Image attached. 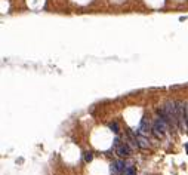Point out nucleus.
Segmentation results:
<instances>
[{"mask_svg":"<svg viewBox=\"0 0 188 175\" xmlns=\"http://www.w3.org/2000/svg\"><path fill=\"white\" fill-rule=\"evenodd\" d=\"M167 125H169V123H166L165 120H162V119L159 117V119L154 120V123H153V128H151V129H153V132L156 134L157 138H162L166 132H167Z\"/></svg>","mask_w":188,"mask_h":175,"instance_id":"obj_1","label":"nucleus"},{"mask_svg":"<svg viewBox=\"0 0 188 175\" xmlns=\"http://www.w3.org/2000/svg\"><path fill=\"white\" fill-rule=\"evenodd\" d=\"M185 110L187 105L182 101H176V114H178V126H181V122L185 119Z\"/></svg>","mask_w":188,"mask_h":175,"instance_id":"obj_2","label":"nucleus"},{"mask_svg":"<svg viewBox=\"0 0 188 175\" xmlns=\"http://www.w3.org/2000/svg\"><path fill=\"white\" fill-rule=\"evenodd\" d=\"M113 146H114V147H118V146H120V138H118V137H116V138H114V141H113Z\"/></svg>","mask_w":188,"mask_h":175,"instance_id":"obj_9","label":"nucleus"},{"mask_svg":"<svg viewBox=\"0 0 188 175\" xmlns=\"http://www.w3.org/2000/svg\"><path fill=\"white\" fill-rule=\"evenodd\" d=\"M185 149H187V153H188V143H187V144H185Z\"/></svg>","mask_w":188,"mask_h":175,"instance_id":"obj_11","label":"nucleus"},{"mask_svg":"<svg viewBox=\"0 0 188 175\" xmlns=\"http://www.w3.org/2000/svg\"><path fill=\"white\" fill-rule=\"evenodd\" d=\"M108 128H110L114 134H118V132H120V128H118L117 122H110V123H108Z\"/></svg>","mask_w":188,"mask_h":175,"instance_id":"obj_7","label":"nucleus"},{"mask_svg":"<svg viewBox=\"0 0 188 175\" xmlns=\"http://www.w3.org/2000/svg\"><path fill=\"white\" fill-rule=\"evenodd\" d=\"M136 140H138V147H141V149H148L150 147V141H148V138L145 137V135H142V134H136Z\"/></svg>","mask_w":188,"mask_h":175,"instance_id":"obj_5","label":"nucleus"},{"mask_svg":"<svg viewBox=\"0 0 188 175\" xmlns=\"http://www.w3.org/2000/svg\"><path fill=\"white\" fill-rule=\"evenodd\" d=\"M185 125L188 128V105H187V110H185Z\"/></svg>","mask_w":188,"mask_h":175,"instance_id":"obj_10","label":"nucleus"},{"mask_svg":"<svg viewBox=\"0 0 188 175\" xmlns=\"http://www.w3.org/2000/svg\"><path fill=\"white\" fill-rule=\"evenodd\" d=\"M121 175H136V172H135V169L132 166H126L124 171L121 172Z\"/></svg>","mask_w":188,"mask_h":175,"instance_id":"obj_8","label":"nucleus"},{"mask_svg":"<svg viewBox=\"0 0 188 175\" xmlns=\"http://www.w3.org/2000/svg\"><path fill=\"white\" fill-rule=\"evenodd\" d=\"M117 154L120 157H127V156H130V147L127 146V144H120L117 147Z\"/></svg>","mask_w":188,"mask_h":175,"instance_id":"obj_4","label":"nucleus"},{"mask_svg":"<svg viewBox=\"0 0 188 175\" xmlns=\"http://www.w3.org/2000/svg\"><path fill=\"white\" fill-rule=\"evenodd\" d=\"M124 162L121 160V159H118V160H114L113 163H111V172L113 174H118V172H123L124 171Z\"/></svg>","mask_w":188,"mask_h":175,"instance_id":"obj_3","label":"nucleus"},{"mask_svg":"<svg viewBox=\"0 0 188 175\" xmlns=\"http://www.w3.org/2000/svg\"><path fill=\"white\" fill-rule=\"evenodd\" d=\"M83 159H85L86 163H91V162L94 160V153H92V151H85V153H83Z\"/></svg>","mask_w":188,"mask_h":175,"instance_id":"obj_6","label":"nucleus"}]
</instances>
